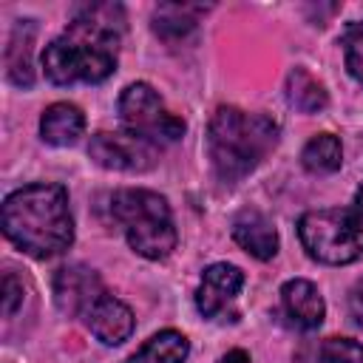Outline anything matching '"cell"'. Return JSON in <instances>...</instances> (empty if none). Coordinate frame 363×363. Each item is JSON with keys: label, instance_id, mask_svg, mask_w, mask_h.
<instances>
[{"label": "cell", "instance_id": "obj_1", "mask_svg": "<svg viewBox=\"0 0 363 363\" xmlns=\"http://www.w3.org/2000/svg\"><path fill=\"white\" fill-rule=\"evenodd\" d=\"M125 9L119 3H88L77 9L60 37L43 51V71L54 85L105 82L119 62Z\"/></svg>", "mask_w": 363, "mask_h": 363}, {"label": "cell", "instance_id": "obj_2", "mask_svg": "<svg viewBox=\"0 0 363 363\" xmlns=\"http://www.w3.org/2000/svg\"><path fill=\"white\" fill-rule=\"evenodd\" d=\"M3 235L31 258H54L74 244L68 190L57 182H34L6 196L0 210Z\"/></svg>", "mask_w": 363, "mask_h": 363}, {"label": "cell", "instance_id": "obj_3", "mask_svg": "<svg viewBox=\"0 0 363 363\" xmlns=\"http://www.w3.org/2000/svg\"><path fill=\"white\" fill-rule=\"evenodd\" d=\"M278 136V122L269 116L221 105L207 128V153L216 176L227 184L241 182L275 150Z\"/></svg>", "mask_w": 363, "mask_h": 363}, {"label": "cell", "instance_id": "obj_4", "mask_svg": "<svg viewBox=\"0 0 363 363\" xmlns=\"http://www.w3.org/2000/svg\"><path fill=\"white\" fill-rule=\"evenodd\" d=\"M111 210L136 255L162 261L176 250V224L164 196L145 187H125L113 193Z\"/></svg>", "mask_w": 363, "mask_h": 363}, {"label": "cell", "instance_id": "obj_5", "mask_svg": "<svg viewBox=\"0 0 363 363\" xmlns=\"http://www.w3.org/2000/svg\"><path fill=\"white\" fill-rule=\"evenodd\" d=\"M119 119L125 125V130L159 145L167 142H179L187 130L184 119L176 116L164 99L159 96V91L147 82H130L122 94H119Z\"/></svg>", "mask_w": 363, "mask_h": 363}, {"label": "cell", "instance_id": "obj_6", "mask_svg": "<svg viewBox=\"0 0 363 363\" xmlns=\"http://www.w3.org/2000/svg\"><path fill=\"white\" fill-rule=\"evenodd\" d=\"M88 156L105 170L145 173L159 162V147L130 130H99L88 142Z\"/></svg>", "mask_w": 363, "mask_h": 363}, {"label": "cell", "instance_id": "obj_7", "mask_svg": "<svg viewBox=\"0 0 363 363\" xmlns=\"http://www.w3.org/2000/svg\"><path fill=\"white\" fill-rule=\"evenodd\" d=\"M298 238L306 250L309 258L320 261V264H352L354 255L349 250V241L340 230V218H337V207H326V210H309L301 216L298 221Z\"/></svg>", "mask_w": 363, "mask_h": 363}, {"label": "cell", "instance_id": "obj_8", "mask_svg": "<svg viewBox=\"0 0 363 363\" xmlns=\"http://www.w3.org/2000/svg\"><path fill=\"white\" fill-rule=\"evenodd\" d=\"M105 284L96 269L85 264L60 267L54 275V303L68 318H85V312L105 295Z\"/></svg>", "mask_w": 363, "mask_h": 363}, {"label": "cell", "instance_id": "obj_9", "mask_svg": "<svg viewBox=\"0 0 363 363\" xmlns=\"http://www.w3.org/2000/svg\"><path fill=\"white\" fill-rule=\"evenodd\" d=\"M244 286V272L235 264H210L201 272V284L196 289V306L204 318H216L227 309L230 301H235V295Z\"/></svg>", "mask_w": 363, "mask_h": 363}, {"label": "cell", "instance_id": "obj_10", "mask_svg": "<svg viewBox=\"0 0 363 363\" xmlns=\"http://www.w3.org/2000/svg\"><path fill=\"white\" fill-rule=\"evenodd\" d=\"M85 326L91 329V335L96 340H102L105 346H119L125 343L133 329H136V318L130 312V306L119 298H113L111 292H105L88 312H85Z\"/></svg>", "mask_w": 363, "mask_h": 363}, {"label": "cell", "instance_id": "obj_11", "mask_svg": "<svg viewBox=\"0 0 363 363\" xmlns=\"http://www.w3.org/2000/svg\"><path fill=\"white\" fill-rule=\"evenodd\" d=\"M281 306H284V315L289 318V323L303 332L318 329L326 315L320 289L306 278H292L281 286Z\"/></svg>", "mask_w": 363, "mask_h": 363}, {"label": "cell", "instance_id": "obj_12", "mask_svg": "<svg viewBox=\"0 0 363 363\" xmlns=\"http://www.w3.org/2000/svg\"><path fill=\"white\" fill-rule=\"evenodd\" d=\"M233 238H235V244L247 255H252L258 261H269L278 252V230L255 207H244V210L235 213V218H233Z\"/></svg>", "mask_w": 363, "mask_h": 363}, {"label": "cell", "instance_id": "obj_13", "mask_svg": "<svg viewBox=\"0 0 363 363\" xmlns=\"http://www.w3.org/2000/svg\"><path fill=\"white\" fill-rule=\"evenodd\" d=\"M85 130V113L74 102H54L40 116V136L45 145L68 147Z\"/></svg>", "mask_w": 363, "mask_h": 363}, {"label": "cell", "instance_id": "obj_14", "mask_svg": "<svg viewBox=\"0 0 363 363\" xmlns=\"http://www.w3.org/2000/svg\"><path fill=\"white\" fill-rule=\"evenodd\" d=\"M31 45H34V23L20 20L11 28V37L6 45V74L20 88H31V82H34V68H31V51L34 48Z\"/></svg>", "mask_w": 363, "mask_h": 363}, {"label": "cell", "instance_id": "obj_15", "mask_svg": "<svg viewBox=\"0 0 363 363\" xmlns=\"http://www.w3.org/2000/svg\"><path fill=\"white\" fill-rule=\"evenodd\" d=\"M190 354V343L176 329H162L139 352H133L125 363H184Z\"/></svg>", "mask_w": 363, "mask_h": 363}, {"label": "cell", "instance_id": "obj_16", "mask_svg": "<svg viewBox=\"0 0 363 363\" xmlns=\"http://www.w3.org/2000/svg\"><path fill=\"white\" fill-rule=\"evenodd\" d=\"M286 99L301 113H318L326 108L329 94L323 82H318L306 68H292L286 74Z\"/></svg>", "mask_w": 363, "mask_h": 363}, {"label": "cell", "instance_id": "obj_17", "mask_svg": "<svg viewBox=\"0 0 363 363\" xmlns=\"http://www.w3.org/2000/svg\"><path fill=\"white\" fill-rule=\"evenodd\" d=\"M301 162L315 176H326V173L340 170V162H343L340 139L335 133H318V136H312L303 145V150H301Z\"/></svg>", "mask_w": 363, "mask_h": 363}, {"label": "cell", "instance_id": "obj_18", "mask_svg": "<svg viewBox=\"0 0 363 363\" xmlns=\"http://www.w3.org/2000/svg\"><path fill=\"white\" fill-rule=\"evenodd\" d=\"M204 11V6H173V3H164L153 11V31L162 34L164 40H176V37H184L193 26H196V17Z\"/></svg>", "mask_w": 363, "mask_h": 363}, {"label": "cell", "instance_id": "obj_19", "mask_svg": "<svg viewBox=\"0 0 363 363\" xmlns=\"http://www.w3.org/2000/svg\"><path fill=\"white\" fill-rule=\"evenodd\" d=\"M337 218H340V230L349 241V250H352L354 261L363 258V182L354 193L352 207H343V210L337 207Z\"/></svg>", "mask_w": 363, "mask_h": 363}, {"label": "cell", "instance_id": "obj_20", "mask_svg": "<svg viewBox=\"0 0 363 363\" xmlns=\"http://www.w3.org/2000/svg\"><path fill=\"white\" fill-rule=\"evenodd\" d=\"M340 45H343V60H346L349 77L363 85V20L360 23H352L343 31Z\"/></svg>", "mask_w": 363, "mask_h": 363}, {"label": "cell", "instance_id": "obj_21", "mask_svg": "<svg viewBox=\"0 0 363 363\" xmlns=\"http://www.w3.org/2000/svg\"><path fill=\"white\" fill-rule=\"evenodd\" d=\"M318 363H363V343L352 337H329L320 346Z\"/></svg>", "mask_w": 363, "mask_h": 363}, {"label": "cell", "instance_id": "obj_22", "mask_svg": "<svg viewBox=\"0 0 363 363\" xmlns=\"http://www.w3.org/2000/svg\"><path fill=\"white\" fill-rule=\"evenodd\" d=\"M20 303H23V281L9 269L3 275V315L11 318Z\"/></svg>", "mask_w": 363, "mask_h": 363}, {"label": "cell", "instance_id": "obj_23", "mask_svg": "<svg viewBox=\"0 0 363 363\" xmlns=\"http://www.w3.org/2000/svg\"><path fill=\"white\" fill-rule=\"evenodd\" d=\"M349 309H352V318L363 326V281L349 292Z\"/></svg>", "mask_w": 363, "mask_h": 363}, {"label": "cell", "instance_id": "obj_24", "mask_svg": "<svg viewBox=\"0 0 363 363\" xmlns=\"http://www.w3.org/2000/svg\"><path fill=\"white\" fill-rule=\"evenodd\" d=\"M218 363H252V360H250V354L244 349H230L227 354L218 357Z\"/></svg>", "mask_w": 363, "mask_h": 363}]
</instances>
